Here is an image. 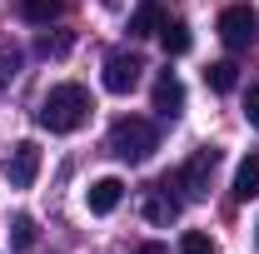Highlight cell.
<instances>
[{
	"label": "cell",
	"mask_w": 259,
	"mask_h": 254,
	"mask_svg": "<svg viewBox=\"0 0 259 254\" xmlns=\"http://www.w3.org/2000/svg\"><path fill=\"white\" fill-rule=\"evenodd\" d=\"M90 120V90L65 80V85H50V95L40 100V125L50 135H75V130Z\"/></svg>",
	"instance_id": "obj_1"
},
{
	"label": "cell",
	"mask_w": 259,
	"mask_h": 254,
	"mask_svg": "<svg viewBox=\"0 0 259 254\" xmlns=\"http://www.w3.org/2000/svg\"><path fill=\"white\" fill-rule=\"evenodd\" d=\"M155 145H160V135H155L150 120H140V115H125V120L110 125V155L125 159V164H145V159L155 155Z\"/></svg>",
	"instance_id": "obj_2"
},
{
	"label": "cell",
	"mask_w": 259,
	"mask_h": 254,
	"mask_svg": "<svg viewBox=\"0 0 259 254\" xmlns=\"http://www.w3.org/2000/svg\"><path fill=\"white\" fill-rule=\"evenodd\" d=\"M214 170H220V150H194V155L180 164L175 185L190 194V199H204V194H209V180H214Z\"/></svg>",
	"instance_id": "obj_3"
},
{
	"label": "cell",
	"mask_w": 259,
	"mask_h": 254,
	"mask_svg": "<svg viewBox=\"0 0 259 254\" xmlns=\"http://www.w3.org/2000/svg\"><path fill=\"white\" fill-rule=\"evenodd\" d=\"M259 35V15L249 5H225L220 10V40H225L229 50H249Z\"/></svg>",
	"instance_id": "obj_4"
},
{
	"label": "cell",
	"mask_w": 259,
	"mask_h": 254,
	"mask_svg": "<svg viewBox=\"0 0 259 254\" xmlns=\"http://www.w3.org/2000/svg\"><path fill=\"white\" fill-rule=\"evenodd\" d=\"M5 180H10V190H30L35 175H40V145L35 140H20V145H10V155H5Z\"/></svg>",
	"instance_id": "obj_5"
},
{
	"label": "cell",
	"mask_w": 259,
	"mask_h": 254,
	"mask_svg": "<svg viewBox=\"0 0 259 254\" xmlns=\"http://www.w3.org/2000/svg\"><path fill=\"white\" fill-rule=\"evenodd\" d=\"M140 55H130V50H115L110 60H105V90L110 95H130L135 85H140Z\"/></svg>",
	"instance_id": "obj_6"
},
{
	"label": "cell",
	"mask_w": 259,
	"mask_h": 254,
	"mask_svg": "<svg viewBox=\"0 0 259 254\" xmlns=\"http://www.w3.org/2000/svg\"><path fill=\"white\" fill-rule=\"evenodd\" d=\"M155 110H160L164 120H175L180 110H185V85H180V75H169V70H160V80H155Z\"/></svg>",
	"instance_id": "obj_7"
},
{
	"label": "cell",
	"mask_w": 259,
	"mask_h": 254,
	"mask_svg": "<svg viewBox=\"0 0 259 254\" xmlns=\"http://www.w3.org/2000/svg\"><path fill=\"white\" fill-rule=\"evenodd\" d=\"M120 199H125V185H120L115 175H105V180H95V185L85 190L90 215H110V209H120Z\"/></svg>",
	"instance_id": "obj_8"
},
{
	"label": "cell",
	"mask_w": 259,
	"mask_h": 254,
	"mask_svg": "<svg viewBox=\"0 0 259 254\" xmlns=\"http://www.w3.org/2000/svg\"><path fill=\"white\" fill-rule=\"evenodd\" d=\"M60 15H70V0H20V20L30 25H55Z\"/></svg>",
	"instance_id": "obj_9"
},
{
	"label": "cell",
	"mask_w": 259,
	"mask_h": 254,
	"mask_svg": "<svg viewBox=\"0 0 259 254\" xmlns=\"http://www.w3.org/2000/svg\"><path fill=\"white\" fill-rule=\"evenodd\" d=\"M234 199H259V155H244L234 170Z\"/></svg>",
	"instance_id": "obj_10"
},
{
	"label": "cell",
	"mask_w": 259,
	"mask_h": 254,
	"mask_svg": "<svg viewBox=\"0 0 259 254\" xmlns=\"http://www.w3.org/2000/svg\"><path fill=\"white\" fill-rule=\"evenodd\" d=\"M160 40H164V55H185V50H190V25L164 15L160 20Z\"/></svg>",
	"instance_id": "obj_11"
},
{
	"label": "cell",
	"mask_w": 259,
	"mask_h": 254,
	"mask_svg": "<svg viewBox=\"0 0 259 254\" xmlns=\"http://www.w3.org/2000/svg\"><path fill=\"white\" fill-rule=\"evenodd\" d=\"M175 215H180V204H175V199L164 194V185L150 194V199H145V220H150V224H169Z\"/></svg>",
	"instance_id": "obj_12"
},
{
	"label": "cell",
	"mask_w": 259,
	"mask_h": 254,
	"mask_svg": "<svg viewBox=\"0 0 259 254\" xmlns=\"http://www.w3.org/2000/svg\"><path fill=\"white\" fill-rule=\"evenodd\" d=\"M160 5H140V10H135V15H130V35H135V40H145V35H160Z\"/></svg>",
	"instance_id": "obj_13"
},
{
	"label": "cell",
	"mask_w": 259,
	"mask_h": 254,
	"mask_svg": "<svg viewBox=\"0 0 259 254\" xmlns=\"http://www.w3.org/2000/svg\"><path fill=\"white\" fill-rule=\"evenodd\" d=\"M234 80H239V75H234V60H214L209 70H204V85H209V90H220V95L234 90Z\"/></svg>",
	"instance_id": "obj_14"
},
{
	"label": "cell",
	"mask_w": 259,
	"mask_h": 254,
	"mask_svg": "<svg viewBox=\"0 0 259 254\" xmlns=\"http://www.w3.org/2000/svg\"><path fill=\"white\" fill-rule=\"evenodd\" d=\"M15 70H20V50H15L10 40H0V90L15 80Z\"/></svg>",
	"instance_id": "obj_15"
},
{
	"label": "cell",
	"mask_w": 259,
	"mask_h": 254,
	"mask_svg": "<svg viewBox=\"0 0 259 254\" xmlns=\"http://www.w3.org/2000/svg\"><path fill=\"white\" fill-rule=\"evenodd\" d=\"M180 254H214V239L199 234V229H190V234L180 239Z\"/></svg>",
	"instance_id": "obj_16"
},
{
	"label": "cell",
	"mask_w": 259,
	"mask_h": 254,
	"mask_svg": "<svg viewBox=\"0 0 259 254\" xmlns=\"http://www.w3.org/2000/svg\"><path fill=\"white\" fill-rule=\"evenodd\" d=\"M70 50V35L55 30V35H40V55H65Z\"/></svg>",
	"instance_id": "obj_17"
},
{
	"label": "cell",
	"mask_w": 259,
	"mask_h": 254,
	"mask_svg": "<svg viewBox=\"0 0 259 254\" xmlns=\"http://www.w3.org/2000/svg\"><path fill=\"white\" fill-rule=\"evenodd\" d=\"M10 239H15L20 249H30V244H35V224L30 220H15V224H10Z\"/></svg>",
	"instance_id": "obj_18"
},
{
	"label": "cell",
	"mask_w": 259,
	"mask_h": 254,
	"mask_svg": "<svg viewBox=\"0 0 259 254\" xmlns=\"http://www.w3.org/2000/svg\"><path fill=\"white\" fill-rule=\"evenodd\" d=\"M244 120L259 125V85H249V95H244Z\"/></svg>",
	"instance_id": "obj_19"
},
{
	"label": "cell",
	"mask_w": 259,
	"mask_h": 254,
	"mask_svg": "<svg viewBox=\"0 0 259 254\" xmlns=\"http://www.w3.org/2000/svg\"><path fill=\"white\" fill-rule=\"evenodd\" d=\"M140 254H169V244H160V239H150V244H140Z\"/></svg>",
	"instance_id": "obj_20"
}]
</instances>
